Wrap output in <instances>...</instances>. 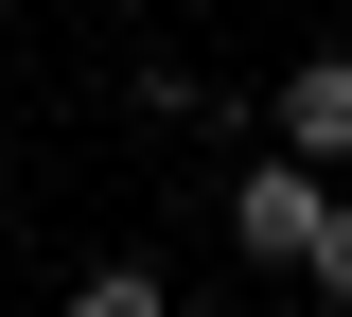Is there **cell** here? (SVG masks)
<instances>
[{"label": "cell", "mask_w": 352, "mask_h": 317, "mask_svg": "<svg viewBox=\"0 0 352 317\" xmlns=\"http://www.w3.org/2000/svg\"><path fill=\"white\" fill-rule=\"evenodd\" d=\"M317 212H335V177H317L300 141H264L247 177H229V247L247 265H317Z\"/></svg>", "instance_id": "obj_1"}, {"label": "cell", "mask_w": 352, "mask_h": 317, "mask_svg": "<svg viewBox=\"0 0 352 317\" xmlns=\"http://www.w3.org/2000/svg\"><path fill=\"white\" fill-rule=\"evenodd\" d=\"M300 282H317V300L352 317V194H335V212H317V265H300Z\"/></svg>", "instance_id": "obj_4"}, {"label": "cell", "mask_w": 352, "mask_h": 317, "mask_svg": "<svg viewBox=\"0 0 352 317\" xmlns=\"http://www.w3.org/2000/svg\"><path fill=\"white\" fill-rule=\"evenodd\" d=\"M53 317H176V282H159V265H88Z\"/></svg>", "instance_id": "obj_3"}, {"label": "cell", "mask_w": 352, "mask_h": 317, "mask_svg": "<svg viewBox=\"0 0 352 317\" xmlns=\"http://www.w3.org/2000/svg\"><path fill=\"white\" fill-rule=\"evenodd\" d=\"M264 141H300L317 177L352 159V53H282V89H264Z\"/></svg>", "instance_id": "obj_2"}]
</instances>
